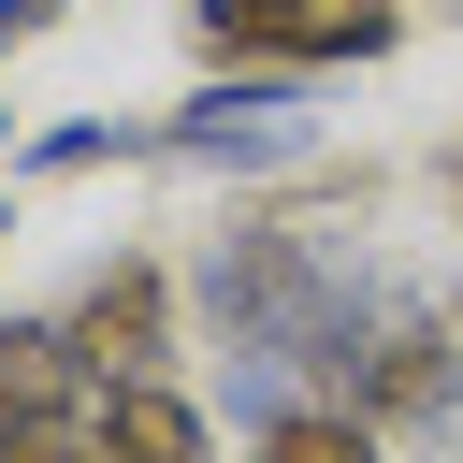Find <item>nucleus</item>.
<instances>
[{
  "instance_id": "obj_5",
  "label": "nucleus",
  "mask_w": 463,
  "mask_h": 463,
  "mask_svg": "<svg viewBox=\"0 0 463 463\" xmlns=\"http://www.w3.org/2000/svg\"><path fill=\"white\" fill-rule=\"evenodd\" d=\"M87 449H101V463H217V420H203L174 376H101V391H87Z\"/></svg>"
},
{
  "instance_id": "obj_3",
  "label": "nucleus",
  "mask_w": 463,
  "mask_h": 463,
  "mask_svg": "<svg viewBox=\"0 0 463 463\" xmlns=\"http://www.w3.org/2000/svg\"><path fill=\"white\" fill-rule=\"evenodd\" d=\"M188 29L260 72H347V58L405 43V0H188Z\"/></svg>"
},
{
  "instance_id": "obj_1",
  "label": "nucleus",
  "mask_w": 463,
  "mask_h": 463,
  "mask_svg": "<svg viewBox=\"0 0 463 463\" xmlns=\"http://www.w3.org/2000/svg\"><path fill=\"white\" fill-rule=\"evenodd\" d=\"M304 87H318V72H260V58H232V87H203V101L159 116V159H188V174H289V159H318Z\"/></svg>"
},
{
  "instance_id": "obj_4",
  "label": "nucleus",
  "mask_w": 463,
  "mask_h": 463,
  "mask_svg": "<svg viewBox=\"0 0 463 463\" xmlns=\"http://www.w3.org/2000/svg\"><path fill=\"white\" fill-rule=\"evenodd\" d=\"M58 318H72V347L101 376H174V260H145V246H116Z\"/></svg>"
},
{
  "instance_id": "obj_10",
  "label": "nucleus",
  "mask_w": 463,
  "mask_h": 463,
  "mask_svg": "<svg viewBox=\"0 0 463 463\" xmlns=\"http://www.w3.org/2000/svg\"><path fill=\"white\" fill-rule=\"evenodd\" d=\"M58 14H72V0H0V43H43Z\"/></svg>"
},
{
  "instance_id": "obj_9",
  "label": "nucleus",
  "mask_w": 463,
  "mask_h": 463,
  "mask_svg": "<svg viewBox=\"0 0 463 463\" xmlns=\"http://www.w3.org/2000/svg\"><path fill=\"white\" fill-rule=\"evenodd\" d=\"M0 463H101L87 420H43V405H0Z\"/></svg>"
},
{
  "instance_id": "obj_11",
  "label": "nucleus",
  "mask_w": 463,
  "mask_h": 463,
  "mask_svg": "<svg viewBox=\"0 0 463 463\" xmlns=\"http://www.w3.org/2000/svg\"><path fill=\"white\" fill-rule=\"evenodd\" d=\"M434 174H449V203H463V145H449V159H434Z\"/></svg>"
},
{
  "instance_id": "obj_6",
  "label": "nucleus",
  "mask_w": 463,
  "mask_h": 463,
  "mask_svg": "<svg viewBox=\"0 0 463 463\" xmlns=\"http://www.w3.org/2000/svg\"><path fill=\"white\" fill-rule=\"evenodd\" d=\"M87 391H101V362L72 347V318H58V304H0V405L87 420Z\"/></svg>"
},
{
  "instance_id": "obj_7",
  "label": "nucleus",
  "mask_w": 463,
  "mask_h": 463,
  "mask_svg": "<svg viewBox=\"0 0 463 463\" xmlns=\"http://www.w3.org/2000/svg\"><path fill=\"white\" fill-rule=\"evenodd\" d=\"M246 449H260V463H376L391 434H376V420H362L347 391H304V405H275V420H260Z\"/></svg>"
},
{
  "instance_id": "obj_14",
  "label": "nucleus",
  "mask_w": 463,
  "mask_h": 463,
  "mask_svg": "<svg viewBox=\"0 0 463 463\" xmlns=\"http://www.w3.org/2000/svg\"><path fill=\"white\" fill-rule=\"evenodd\" d=\"M449 463H463V449H449Z\"/></svg>"
},
{
  "instance_id": "obj_2",
  "label": "nucleus",
  "mask_w": 463,
  "mask_h": 463,
  "mask_svg": "<svg viewBox=\"0 0 463 463\" xmlns=\"http://www.w3.org/2000/svg\"><path fill=\"white\" fill-rule=\"evenodd\" d=\"M347 405L376 434H449L463 420V318L420 304V289H391L376 333H362V362H347Z\"/></svg>"
},
{
  "instance_id": "obj_8",
  "label": "nucleus",
  "mask_w": 463,
  "mask_h": 463,
  "mask_svg": "<svg viewBox=\"0 0 463 463\" xmlns=\"http://www.w3.org/2000/svg\"><path fill=\"white\" fill-rule=\"evenodd\" d=\"M101 159H159V116H58L29 145V174H101Z\"/></svg>"
},
{
  "instance_id": "obj_13",
  "label": "nucleus",
  "mask_w": 463,
  "mask_h": 463,
  "mask_svg": "<svg viewBox=\"0 0 463 463\" xmlns=\"http://www.w3.org/2000/svg\"><path fill=\"white\" fill-rule=\"evenodd\" d=\"M0 145H14V116H0Z\"/></svg>"
},
{
  "instance_id": "obj_12",
  "label": "nucleus",
  "mask_w": 463,
  "mask_h": 463,
  "mask_svg": "<svg viewBox=\"0 0 463 463\" xmlns=\"http://www.w3.org/2000/svg\"><path fill=\"white\" fill-rule=\"evenodd\" d=\"M0 246H14V203H0Z\"/></svg>"
}]
</instances>
